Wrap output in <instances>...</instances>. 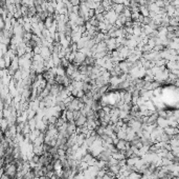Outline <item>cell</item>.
Instances as JSON below:
<instances>
[{
  "label": "cell",
  "mask_w": 179,
  "mask_h": 179,
  "mask_svg": "<svg viewBox=\"0 0 179 179\" xmlns=\"http://www.w3.org/2000/svg\"><path fill=\"white\" fill-rule=\"evenodd\" d=\"M156 123H157V126H158L159 128H161V129H166V128H168V126H170L169 119L164 118V117H160V116H158V119H157Z\"/></svg>",
  "instance_id": "1"
},
{
  "label": "cell",
  "mask_w": 179,
  "mask_h": 179,
  "mask_svg": "<svg viewBox=\"0 0 179 179\" xmlns=\"http://www.w3.org/2000/svg\"><path fill=\"white\" fill-rule=\"evenodd\" d=\"M177 18H178V20H179V15H178V16H177Z\"/></svg>",
  "instance_id": "2"
}]
</instances>
